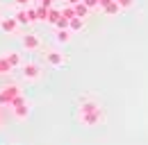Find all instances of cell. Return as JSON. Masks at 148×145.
Here are the masks:
<instances>
[{"instance_id": "15", "label": "cell", "mask_w": 148, "mask_h": 145, "mask_svg": "<svg viewBox=\"0 0 148 145\" xmlns=\"http://www.w3.org/2000/svg\"><path fill=\"white\" fill-rule=\"evenodd\" d=\"M82 2H84L89 9H98V7H100V0H82Z\"/></svg>"}, {"instance_id": "11", "label": "cell", "mask_w": 148, "mask_h": 145, "mask_svg": "<svg viewBox=\"0 0 148 145\" xmlns=\"http://www.w3.org/2000/svg\"><path fill=\"white\" fill-rule=\"evenodd\" d=\"M14 18L18 20L21 25H27V23H30V18H27V7H25V9H18V12L14 14Z\"/></svg>"}, {"instance_id": "13", "label": "cell", "mask_w": 148, "mask_h": 145, "mask_svg": "<svg viewBox=\"0 0 148 145\" xmlns=\"http://www.w3.org/2000/svg\"><path fill=\"white\" fill-rule=\"evenodd\" d=\"M12 70H14V66H12V64L7 61V57L2 54V57H0V75H5V72H12Z\"/></svg>"}, {"instance_id": "7", "label": "cell", "mask_w": 148, "mask_h": 145, "mask_svg": "<svg viewBox=\"0 0 148 145\" xmlns=\"http://www.w3.org/2000/svg\"><path fill=\"white\" fill-rule=\"evenodd\" d=\"M71 36H73V32L69 30V27H64V30H57V34H55V43H69L71 41Z\"/></svg>"}, {"instance_id": "1", "label": "cell", "mask_w": 148, "mask_h": 145, "mask_svg": "<svg viewBox=\"0 0 148 145\" xmlns=\"http://www.w3.org/2000/svg\"><path fill=\"white\" fill-rule=\"evenodd\" d=\"M21 95V89L16 84H7L0 89V107H12V102Z\"/></svg>"}, {"instance_id": "8", "label": "cell", "mask_w": 148, "mask_h": 145, "mask_svg": "<svg viewBox=\"0 0 148 145\" xmlns=\"http://www.w3.org/2000/svg\"><path fill=\"white\" fill-rule=\"evenodd\" d=\"M5 57H7V61L14 66V68H18V66H23V61H21V54L16 52V50H9V52H5Z\"/></svg>"}, {"instance_id": "3", "label": "cell", "mask_w": 148, "mask_h": 145, "mask_svg": "<svg viewBox=\"0 0 148 145\" xmlns=\"http://www.w3.org/2000/svg\"><path fill=\"white\" fill-rule=\"evenodd\" d=\"M21 68H23V77H25L27 82H37L39 77H41V66H39V64H34V61L23 64Z\"/></svg>"}, {"instance_id": "17", "label": "cell", "mask_w": 148, "mask_h": 145, "mask_svg": "<svg viewBox=\"0 0 148 145\" xmlns=\"http://www.w3.org/2000/svg\"><path fill=\"white\" fill-rule=\"evenodd\" d=\"M112 2H116V0H100V9H105V7L112 5Z\"/></svg>"}, {"instance_id": "18", "label": "cell", "mask_w": 148, "mask_h": 145, "mask_svg": "<svg viewBox=\"0 0 148 145\" xmlns=\"http://www.w3.org/2000/svg\"><path fill=\"white\" fill-rule=\"evenodd\" d=\"M41 7H48L50 9V0H41Z\"/></svg>"}, {"instance_id": "2", "label": "cell", "mask_w": 148, "mask_h": 145, "mask_svg": "<svg viewBox=\"0 0 148 145\" xmlns=\"http://www.w3.org/2000/svg\"><path fill=\"white\" fill-rule=\"evenodd\" d=\"M80 123L84 127H96L98 123H103V111L96 109V111H80Z\"/></svg>"}, {"instance_id": "14", "label": "cell", "mask_w": 148, "mask_h": 145, "mask_svg": "<svg viewBox=\"0 0 148 145\" xmlns=\"http://www.w3.org/2000/svg\"><path fill=\"white\" fill-rule=\"evenodd\" d=\"M62 18H69V20L75 18V7H73V5H66V7L62 9Z\"/></svg>"}, {"instance_id": "10", "label": "cell", "mask_w": 148, "mask_h": 145, "mask_svg": "<svg viewBox=\"0 0 148 145\" xmlns=\"http://www.w3.org/2000/svg\"><path fill=\"white\" fill-rule=\"evenodd\" d=\"M82 27H84V18H71V23H69V30H71V32H80V30H82Z\"/></svg>"}, {"instance_id": "21", "label": "cell", "mask_w": 148, "mask_h": 145, "mask_svg": "<svg viewBox=\"0 0 148 145\" xmlns=\"http://www.w3.org/2000/svg\"><path fill=\"white\" fill-rule=\"evenodd\" d=\"M0 23H2V18H0Z\"/></svg>"}, {"instance_id": "12", "label": "cell", "mask_w": 148, "mask_h": 145, "mask_svg": "<svg viewBox=\"0 0 148 145\" xmlns=\"http://www.w3.org/2000/svg\"><path fill=\"white\" fill-rule=\"evenodd\" d=\"M103 12H105L107 16H116V14L121 12V5H119V0H116V2H112V5H107V7L103 9Z\"/></svg>"}, {"instance_id": "16", "label": "cell", "mask_w": 148, "mask_h": 145, "mask_svg": "<svg viewBox=\"0 0 148 145\" xmlns=\"http://www.w3.org/2000/svg\"><path fill=\"white\" fill-rule=\"evenodd\" d=\"M132 2H134V0H119L121 9H128V7H132Z\"/></svg>"}, {"instance_id": "19", "label": "cell", "mask_w": 148, "mask_h": 145, "mask_svg": "<svg viewBox=\"0 0 148 145\" xmlns=\"http://www.w3.org/2000/svg\"><path fill=\"white\" fill-rule=\"evenodd\" d=\"M66 5H77V2H82V0H64Z\"/></svg>"}, {"instance_id": "20", "label": "cell", "mask_w": 148, "mask_h": 145, "mask_svg": "<svg viewBox=\"0 0 148 145\" xmlns=\"http://www.w3.org/2000/svg\"><path fill=\"white\" fill-rule=\"evenodd\" d=\"M16 2H18V5H23V7H25V5L30 2V0H16Z\"/></svg>"}, {"instance_id": "9", "label": "cell", "mask_w": 148, "mask_h": 145, "mask_svg": "<svg viewBox=\"0 0 148 145\" xmlns=\"http://www.w3.org/2000/svg\"><path fill=\"white\" fill-rule=\"evenodd\" d=\"M73 7H75V16H77V18H87V16H89V12H91L84 2H77V5H73Z\"/></svg>"}, {"instance_id": "5", "label": "cell", "mask_w": 148, "mask_h": 145, "mask_svg": "<svg viewBox=\"0 0 148 145\" xmlns=\"http://www.w3.org/2000/svg\"><path fill=\"white\" fill-rule=\"evenodd\" d=\"M46 61L57 68V66H64V64H66V57L62 52H57V50H48V52H46Z\"/></svg>"}, {"instance_id": "6", "label": "cell", "mask_w": 148, "mask_h": 145, "mask_svg": "<svg viewBox=\"0 0 148 145\" xmlns=\"http://www.w3.org/2000/svg\"><path fill=\"white\" fill-rule=\"evenodd\" d=\"M18 20L16 18H2V23H0V30L2 32H7V34H14L16 30H18Z\"/></svg>"}, {"instance_id": "4", "label": "cell", "mask_w": 148, "mask_h": 145, "mask_svg": "<svg viewBox=\"0 0 148 145\" xmlns=\"http://www.w3.org/2000/svg\"><path fill=\"white\" fill-rule=\"evenodd\" d=\"M23 48L30 50V52H34V50L41 48V39H39L37 34H25L23 36Z\"/></svg>"}]
</instances>
